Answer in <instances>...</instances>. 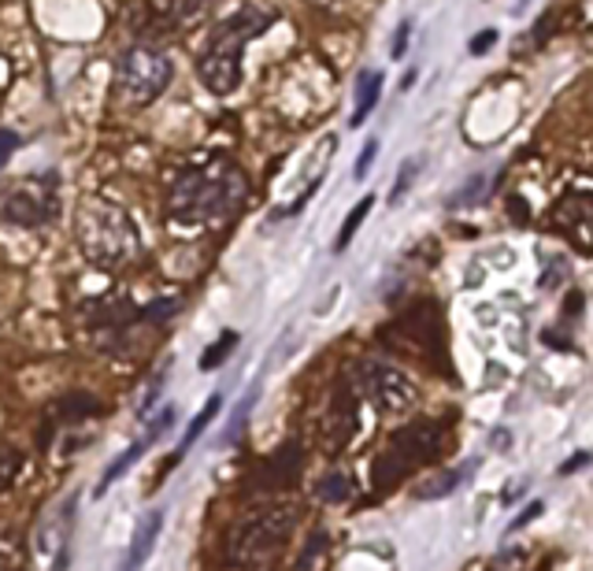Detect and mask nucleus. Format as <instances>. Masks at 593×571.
Segmentation results:
<instances>
[{"label": "nucleus", "mask_w": 593, "mask_h": 571, "mask_svg": "<svg viewBox=\"0 0 593 571\" xmlns=\"http://www.w3.org/2000/svg\"><path fill=\"white\" fill-rule=\"evenodd\" d=\"M375 209V193H367L356 201V209L345 215V223H342V230H337V238H334V252H342V249H349V241L356 238V230H360V223L367 219V212Z\"/></svg>", "instance_id": "obj_13"}, {"label": "nucleus", "mask_w": 593, "mask_h": 571, "mask_svg": "<svg viewBox=\"0 0 593 571\" xmlns=\"http://www.w3.org/2000/svg\"><path fill=\"white\" fill-rule=\"evenodd\" d=\"M74 234H79V246L93 267L116 271L141 252L138 223L130 219V212L122 204L108 201V197H86L79 204Z\"/></svg>", "instance_id": "obj_3"}, {"label": "nucleus", "mask_w": 593, "mask_h": 571, "mask_svg": "<svg viewBox=\"0 0 593 571\" xmlns=\"http://www.w3.org/2000/svg\"><path fill=\"white\" fill-rule=\"evenodd\" d=\"M472 472V467H464V472H446V475H438V479H430L427 486L419 490V498L423 501H430V498H449V493L456 490L460 483H464V475Z\"/></svg>", "instance_id": "obj_15"}, {"label": "nucleus", "mask_w": 593, "mask_h": 571, "mask_svg": "<svg viewBox=\"0 0 593 571\" xmlns=\"http://www.w3.org/2000/svg\"><path fill=\"white\" fill-rule=\"evenodd\" d=\"M416 175H419V160H408V164H404V171L398 175V182H393V204H398L401 197L408 193V186H412V179H416Z\"/></svg>", "instance_id": "obj_18"}, {"label": "nucleus", "mask_w": 593, "mask_h": 571, "mask_svg": "<svg viewBox=\"0 0 593 571\" xmlns=\"http://www.w3.org/2000/svg\"><path fill=\"white\" fill-rule=\"evenodd\" d=\"M175 416H178V412H175V405H167L164 412H159V416L153 419V424H149V430H145V435H141V438H138V442H134V445H130V449H122V453L116 456V461H111V467H108V472H105V475H100V486H97V493H105V490H108V486H111V483H116V479H119V475H127V472H130V467H134V464L141 461V456H145V449H149V445H153V442H156V438H159V435H164V430H171V424H175Z\"/></svg>", "instance_id": "obj_9"}, {"label": "nucleus", "mask_w": 593, "mask_h": 571, "mask_svg": "<svg viewBox=\"0 0 593 571\" xmlns=\"http://www.w3.org/2000/svg\"><path fill=\"white\" fill-rule=\"evenodd\" d=\"M159 531H164V509H149L145 516L134 523V535H130L127 560H122L119 571H141V568H145V560L153 557V549H156Z\"/></svg>", "instance_id": "obj_10"}, {"label": "nucleus", "mask_w": 593, "mask_h": 571, "mask_svg": "<svg viewBox=\"0 0 593 571\" xmlns=\"http://www.w3.org/2000/svg\"><path fill=\"white\" fill-rule=\"evenodd\" d=\"M360 386H364V397L379 412H404L416 405V382L404 376L401 368H390V364H379V360L364 364Z\"/></svg>", "instance_id": "obj_7"}, {"label": "nucleus", "mask_w": 593, "mask_h": 571, "mask_svg": "<svg viewBox=\"0 0 593 571\" xmlns=\"http://www.w3.org/2000/svg\"><path fill=\"white\" fill-rule=\"evenodd\" d=\"M542 516V501H534V504H526V509H523V516L520 520H515L512 523V531H520V527H526V523H531V520H538Z\"/></svg>", "instance_id": "obj_25"}, {"label": "nucleus", "mask_w": 593, "mask_h": 571, "mask_svg": "<svg viewBox=\"0 0 593 571\" xmlns=\"http://www.w3.org/2000/svg\"><path fill=\"white\" fill-rule=\"evenodd\" d=\"M15 148H19V134H15V130H0V167L12 160Z\"/></svg>", "instance_id": "obj_21"}, {"label": "nucleus", "mask_w": 593, "mask_h": 571, "mask_svg": "<svg viewBox=\"0 0 593 571\" xmlns=\"http://www.w3.org/2000/svg\"><path fill=\"white\" fill-rule=\"evenodd\" d=\"M375 156H379V142H375V138H371V142L364 145V153L356 156V167H353V175H356V179H367V171H371Z\"/></svg>", "instance_id": "obj_19"}, {"label": "nucleus", "mask_w": 593, "mask_h": 571, "mask_svg": "<svg viewBox=\"0 0 593 571\" xmlns=\"http://www.w3.org/2000/svg\"><path fill=\"white\" fill-rule=\"evenodd\" d=\"M438 453V427L435 424H419V427H408L393 438L390 453H382L379 461V483H393L401 479L404 472H412L416 464L430 461Z\"/></svg>", "instance_id": "obj_6"}, {"label": "nucleus", "mask_w": 593, "mask_h": 571, "mask_svg": "<svg viewBox=\"0 0 593 571\" xmlns=\"http://www.w3.org/2000/svg\"><path fill=\"white\" fill-rule=\"evenodd\" d=\"M512 438H508V430H497V438H494V445H508Z\"/></svg>", "instance_id": "obj_27"}, {"label": "nucleus", "mask_w": 593, "mask_h": 571, "mask_svg": "<svg viewBox=\"0 0 593 571\" xmlns=\"http://www.w3.org/2000/svg\"><path fill=\"white\" fill-rule=\"evenodd\" d=\"M19 472H23V453L19 449H4L0 453V493L19 479Z\"/></svg>", "instance_id": "obj_16"}, {"label": "nucleus", "mask_w": 593, "mask_h": 571, "mask_svg": "<svg viewBox=\"0 0 593 571\" xmlns=\"http://www.w3.org/2000/svg\"><path fill=\"white\" fill-rule=\"evenodd\" d=\"M590 461H593L590 453H576V456H571L568 464H560V475H571V472H579V467H586Z\"/></svg>", "instance_id": "obj_26"}, {"label": "nucleus", "mask_w": 593, "mask_h": 571, "mask_svg": "<svg viewBox=\"0 0 593 571\" xmlns=\"http://www.w3.org/2000/svg\"><path fill=\"white\" fill-rule=\"evenodd\" d=\"M220 408H223V393H212V397L204 401V408L197 412V419L190 424V430H186V438H182V445H178L175 461H178V456H182L186 449H190L193 442H201V435H204V430H209V424H212V419L220 416Z\"/></svg>", "instance_id": "obj_12"}, {"label": "nucleus", "mask_w": 593, "mask_h": 571, "mask_svg": "<svg viewBox=\"0 0 593 571\" xmlns=\"http://www.w3.org/2000/svg\"><path fill=\"white\" fill-rule=\"evenodd\" d=\"M175 79V60L153 45H130L116 63V97L127 108H149Z\"/></svg>", "instance_id": "obj_4"}, {"label": "nucleus", "mask_w": 593, "mask_h": 571, "mask_svg": "<svg viewBox=\"0 0 593 571\" xmlns=\"http://www.w3.org/2000/svg\"><path fill=\"white\" fill-rule=\"evenodd\" d=\"M271 23H275V12H263V8H252V4L220 19V23L212 26V34L204 37V49L197 52V74H201L204 90L215 93V97L238 93L245 45L257 41Z\"/></svg>", "instance_id": "obj_2"}, {"label": "nucleus", "mask_w": 593, "mask_h": 571, "mask_svg": "<svg viewBox=\"0 0 593 571\" xmlns=\"http://www.w3.org/2000/svg\"><path fill=\"white\" fill-rule=\"evenodd\" d=\"M553 227L571 238L579 249L593 252V193H568L553 209Z\"/></svg>", "instance_id": "obj_8"}, {"label": "nucleus", "mask_w": 593, "mask_h": 571, "mask_svg": "<svg viewBox=\"0 0 593 571\" xmlns=\"http://www.w3.org/2000/svg\"><path fill=\"white\" fill-rule=\"evenodd\" d=\"M408 34H412V23H408V19H404V23L398 26V34H393V60H401V56L404 52H408Z\"/></svg>", "instance_id": "obj_22"}, {"label": "nucleus", "mask_w": 593, "mask_h": 571, "mask_svg": "<svg viewBox=\"0 0 593 571\" xmlns=\"http://www.w3.org/2000/svg\"><path fill=\"white\" fill-rule=\"evenodd\" d=\"M494 41H497V31H478V34L472 37V45H467V49H472V56H486Z\"/></svg>", "instance_id": "obj_23"}, {"label": "nucleus", "mask_w": 593, "mask_h": 571, "mask_svg": "<svg viewBox=\"0 0 593 571\" xmlns=\"http://www.w3.org/2000/svg\"><path fill=\"white\" fill-rule=\"evenodd\" d=\"M238 349V331H227V334H220L209 349H204V357H201V371H215V368H223V364L230 360V353Z\"/></svg>", "instance_id": "obj_14"}, {"label": "nucleus", "mask_w": 593, "mask_h": 571, "mask_svg": "<svg viewBox=\"0 0 593 571\" xmlns=\"http://www.w3.org/2000/svg\"><path fill=\"white\" fill-rule=\"evenodd\" d=\"M382 97V71H364L360 79H356V108H353V127H364V119L371 116L375 105H379Z\"/></svg>", "instance_id": "obj_11"}, {"label": "nucleus", "mask_w": 593, "mask_h": 571, "mask_svg": "<svg viewBox=\"0 0 593 571\" xmlns=\"http://www.w3.org/2000/svg\"><path fill=\"white\" fill-rule=\"evenodd\" d=\"M215 0H182V8H178V12H182V19H193V15H201L204 8H212Z\"/></svg>", "instance_id": "obj_24"}, {"label": "nucleus", "mask_w": 593, "mask_h": 571, "mask_svg": "<svg viewBox=\"0 0 593 571\" xmlns=\"http://www.w3.org/2000/svg\"><path fill=\"white\" fill-rule=\"evenodd\" d=\"M245 175L227 160L190 167L167 193V219L182 230L227 227L245 204Z\"/></svg>", "instance_id": "obj_1"}, {"label": "nucleus", "mask_w": 593, "mask_h": 571, "mask_svg": "<svg viewBox=\"0 0 593 571\" xmlns=\"http://www.w3.org/2000/svg\"><path fill=\"white\" fill-rule=\"evenodd\" d=\"M164 382H167V371H159V376L153 379V386L145 390V397H141V408H138V416H149L156 405V397H159V390H164Z\"/></svg>", "instance_id": "obj_20"}, {"label": "nucleus", "mask_w": 593, "mask_h": 571, "mask_svg": "<svg viewBox=\"0 0 593 571\" xmlns=\"http://www.w3.org/2000/svg\"><path fill=\"white\" fill-rule=\"evenodd\" d=\"M60 182L56 175H34V179H23L15 182L12 190L4 193L0 201V215H4L12 227H26V230H37V227H49V223L60 219Z\"/></svg>", "instance_id": "obj_5"}, {"label": "nucleus", "mask_w": 593, "mask_h": 571, "mask_svg": "<svg viewBox=\"0 0 593 571\" xmlns=\"http://www.w3.org/2000/svg\"><path fill=\"white\" fill-rule=\"evenodd\" d=\"M319 498H323V501H345V498H349V479H345V475H331V479H323V486H319Z\"/></svg>", "instance_id": "obj_17"}]
</instances>
